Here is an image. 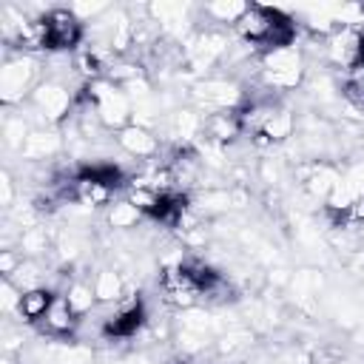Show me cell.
<instances>
[{"label": "cell", "instance_id": "cell-16", "mask_svg": "<svg viewBox=\"0 0 364 364\" xmlns=\"http://www.w3.org/2000/svg\"><path fill=\"white\" fill-rule=\"evenodd\" d=\"M355 34H358V63H364V26L355 28Z\"/></svg>", "mask_w": 364, "mask_h": 364}, {"label": "cell", "instance_id": "cell-9", "mask_svg": "<svg viewBox=\"0 0 364 364\" xmlns=\"http://www.w3.org/2000/svg\"><path fill=\"white\" fill-rule=\"evenodd\" d=\"M208 134L216 139V142H233L239 134H242V125H239V117H236V108H225V111H213L205 122Z\"/></svg>", "mask_w": 364, "mask_h": 364}, {"label": "cell", "instance_id": "cell-8", "mask_svg": "<svg viewBox=\"0 0 364 364\" xmlns=\"http://www.w3.org/2000/svg\"><path fill=\"white\" fill-rule=\"evenodd\" d=\"M34 102L40 105V111L48 117V119H63V114H68V105H71V97L65 88L60 85H40L34 91Z\"/></svg>", "mask_w": 364, "mask_h": 364}, {"label": "cell", "instance_id": "cell-3", "mask_svg": "<svg viewBox=\"0 0 364 364\" xmlns=\"http://www.w3.org/2000/svg\"><path fill=\"white\" fill-rule=\"evenodd\" d=\"M159 290L165 296V301L176 304V307H191L202 299V290L196 287V282L191 279V273L185 270V264H171L162 270L159 276Z\"/></svg>", "mask_w": 364, "mask_h": 364}, {"label": "cell", "instance_id": "cell-5", "mask_svg": "<svg viewBox=\"0 0 364 364\" xmlns=\"http://www.w3.org/2000/svg\"><path fill=\"white\" fill-rule=\"evenodd\" d=\"M54 296H57V293H51V290L43 287V284L28 287V290H20V299H17V307H14V310H17V316H20L23 321H28V324L43 321V316L48 313Z\"/></svg>", "mask_w": 364, "mask_h": 364}, {"label": "cell", "instance_id": "cell-1", "mask_svg": "<svg viewBox=\"0 0 364 364\" xmlns=\"http://www.w3.org/2000/svg\"><path fill=\"white\" fill-rule=\"evenodd\" d=\"M46 26V51H71L82 43V20L74 9H51L43 14Z\"/></svg>", "mask_w": 364, "mask_h": 364}, {"label": "cell", "instance_id": "cell-13", "mask_svg": "<svg viewBox=\"0 0 364 364\" xmlns=\"http://www.w3.org/2000/svg\"><path fill=\"white\" fill-rule=\"evenodd\" d=\"M247 3H210L205 6V14H210L216 23H239V17L245 14Z\"/></svg>", "mask_w": 364, "mask_h": 364}, {"label": "cell", "instance_id": "cell-10", "mask_svg": "<svg viewBox=\"0 0 364 364\" xmlns=\"http://www.w3.org/2000/svg\"><path fill=\"white\" fill-rule=\"evenodd\" d=\"M341 94H344L353 105L364 108V63H355V65L344 68V77H341Z\"/></svg>", "mask_w": 364, "mask_h": 364}, {"label": "cell", "instance_id": "cell-11", "mask_svg": "<svg viewBox=\"0 0 364 364\" xmlns=\"http://www.w3.org/2000/svg\"><path fill=\"white\" fill-rule=\"evenodd\" d=\"M65 299H68V304H71V310H74L77 316H85V313L94 307V301H97L94 287H91V284H82V282L71 284V287L65 290Z\"/></svg>", "mask_w": 364, "mask_h": 364}, {"label": "cell", "instance_id": "cell-2", "mask_svg": "<svg viewBox=\"0 0 364 364\" xmlns=\"http://www.w3.org/2000/svg\"><path fill=\"white\" fill-rule=\"evenodd\" d=\"M276 17H279V9H270V6H247L245 14L239 17L236 23V31L245 43L250 46H259V48H267L270 43V34H273V26H276Z\"/></svg>", "mask_w": 364, "mask_h": 364}, {"label": "cell", "instance_id": "cell-6", "mask_svg": "<svg viewBox=\"0 0 364 364\" xmlns=\"http://www.w3.org/2000/svg\"><path fill=\"white\" fill-rule=\"evenodd\" d=\"M77 321H80V316L71 310V304H68V299L65 296H54V301H51V307H48V313L43 316V330L46 333H51V336H68L74 327H77Z\"/></svg>", "mask_w": 364, "mask_h": 364}, {"label": "cell", "instance_id": "cell-7", "mask_svg": "<svg viewBox=\"0 0 364 364\" xmlns=\"http://www.w3.org/2000/svg\"><path fill=\"white\" fill-rule=\"evenodd\" d=\"M117 142L131 154V156H154L159 151V142L151 131H145L142 125H125L117 134Z\"/></svg>", "mask_w": 364, "mask_h": 364}, {"label": "cell", "instance_id": "cell-15", "mask_svg": "<svg viewBox=\"0 0 364 364\" xmlns=\"http://www.w3.org/2000/svg\"><path fill=\"white\" fill-rule=\"evenodd\" d=\"M136 219H139V210L125 199V202H117V205H111V213H108V222L114 225V228H134L136 225Z\"/></svg>", "mask_w": 364, "mask_h": 364}, {"label": "cell", "instance_id": "cell-14", "mask_svg": "<svg viewBox=\"0 0 364 364\" xmlns=\"http://www.w3.org/2000/svg\"><path fill=\"white\" fill-rule=\"evenodd\" d=\"M290 131H293V117L287 111H273V117L267 119L262 134L270 139H284V136H290Z\"/></svg>", "mask_w": 364, "mask_h": 364}, {"label": "cell", "instance_id": "cell-4", "mask_svg": "<svg viewBox=\"0 0 364 364\" xmlns=\"http://www.w3.org/2000/svg\"><path fill=\"white\" fill-rule=\"evenodd\" d=\"M145 324V307L139 299L122 301L105 321H102V336L105 338H131L136 330Z\"/></svg>", "mask_w": 364, "mask_h": 364}, {"label": "cell", "instance_id": "cell-17", "mask_svg": "<svg viewBox=\"0 0 364 364\" xmlns=\"http://www.w3.org/2000/svg\"><path fill=\"white\" fill-rule=\"evenodd\" d=\"M179 364H182V361H179Z\"/></svg>", "mask_w": 364, "mask_h": 364}, {"label": "cell", "instance_id": "cell-12", "mask_svg": "<svg viewBox=\"0 0 364 364\" xmlns=\"http://www.w3.org/2000/svg\"><path fill=\"white\" fill-rule=\"evenodd\" d=\"M94 296H97L100 301H117V299L122 296V282H119V276L111 273V270H102V273L97 276V282H94Z\"/></svg>", "mask_w": 364, "mask_h": 364}]
</instances>
